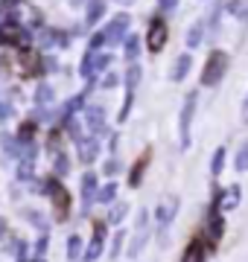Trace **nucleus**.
I'll list each match as a JSON object with an SVG mask.
<instances>
[{
	"instance_id": "7ed1b4c3",
	"label": "nucleus",
	"mask_w": 248,
	"mask_h": 262,
	"mask_svg": "<svg viewBox=\"0 0 248 262\" xmlns=\"http://www.w3.org/2000/svg\"><path fill=\"white\" fill-rule=\"evenodd\" d=\"M204 251H208V248H204V236H196V239L190 242V248L184 251L181 262H201L204 259Z\"/></svg>"
},
{
	"instance_id": "f03ea898",
	"label": "nucleus",
	"mask_w": 248,
	"mask_h": 262,
	"mask_svg": "<svg viewBox=\"0 0 248 262\" xmlns=\"http://www.w3.org/2000/svg\"><path fill=\"white\" fill-rule=\"evenodd\" d=\"M225 70V56L222 53H213L208 61V67H204V84H213L216 79H219V73Z\"/></svg>"
},
{
	"instance_id": "20e7f679",
	"label": "nucleus",
	"mask_w": 248,
	"mask_h": 262,
	"mask_svg": "<svg viewBox=\"0 0 248 262\" xmlns=\"http://www.w3.org/2000/svg\"><path fill=\"white\" fill-rule=\"evenodd\" d=\"M18 61H20V73L24 76H32L35 70H38V56H35L32 50H20Z\"/></svg>"
},
{
	"instance_id": "39448f33",
	"label": "nucleus",
	"mask_w": 248,
	"mask_h": 262,
	"mask_svg": "<svg viewBox=\"0 0 248 262\" xmlns=\"http://www.w3.org/2000/svg\"><path fill=\"white\" fill-rule=\"evenodd\" d=\"M3 41H6V44H18V41H20L18 27H6V29H3Z\"/></svg>"
},
{
	"instance_id": "f257e3e1",
	"label": "nucleus",
	"mask_w": 248,
	"mask_h": 262,
	"mask_svg": "<svg viewBox=\"0 0 248 262\" xmlns=\"http://www.w3.org/2000/svg\"><path fill=\"white\" fill-rule=\"evenodd\" d=\"M167 24H163L161 18L152 20V27H149V38H146V44H149V50L152 53H158V50H163V44H167Z\"/></svg>"
}]
</instances>
